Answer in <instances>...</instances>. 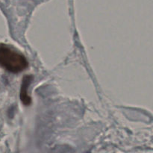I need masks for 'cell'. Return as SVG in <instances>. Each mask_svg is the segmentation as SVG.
Listing matches in <instances>:
<instances>
[{"label":"cell","mask_w":153,"mask_h":153,"mask_svg":"<svg viewBox=\"0 0 153 153\" xmlns=\"http://www.w3.org/2000/svg\"><path fill=\"white\" fill-rule=\"evenodd\" d=\"M0 66L10 73H19L28 68V61L10 46L0 43Z\"/></svg>","instance_id":"6da1fadb"},{"label":"cell","mask_w":153,"mask_h":153,"mask_svg":"<svg viewBox=\"0 0 153 153\" xmlns=\"http://www.w3.org/2000/svg\"><path fill=\"white\" fill-rule=\"evenodd\" d=\"M34 79L31 75H26L23 77L20 87V92H19V98L22 104L25 106L30 105L31 103V97L28 94V88L31 82Z\"/></svg>","instance_id":"7a4b0ae2"}]
</instances>
